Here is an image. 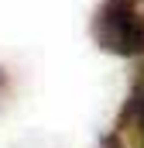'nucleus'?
Masks as SVG:
<instances>
[{"mask_svg":"<svg viewBox=\"0 0 144 148\" xmlns=\"http://www.w3.org/2000/svg\"><path fill=\"white\" fill-rule=\"evenodd\" d=\"M89 38L117 59H144V0H100L89 17Z\"/></svg>","mask_w":144,"mask_h":148,"instance_id":"obj_1","label":"nucleus"},{"mask_svg":"<svg viewBox=\"0 0 144 148\" xmlns=\"http://www.w3.org/2000/svg\"><path fill=\"white\" fill-rule=\"evenodd\" d=\"M103 148H144V69L134 76L130 93L124 100L120 114L113 117L107 134L100 138Z\"/></svg>","mask_w":144,"mask_h":148,"instance_id":"obj_2","label":"nucleus"},{"mask_svg":"<svg viewBox=\"0 0 144 148\" xmlns=\"http://www.w3.org/2000/svg\"><path fill=\"white\" fill-rule=\"evenodd\" d=\"M3 93H7V73L0 69V100H3Z\"/></svg>","mask_w":144,"mask_h":148,"instance_id":"obj_3","label":"nucleus"}]
</instances>
